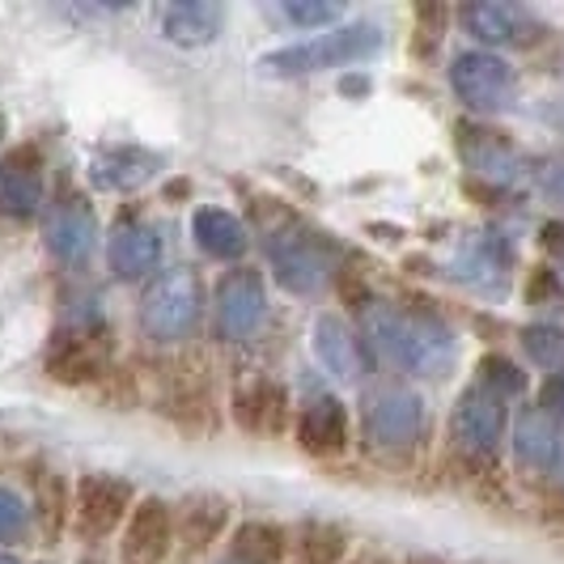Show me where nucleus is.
<instances>
[{
  "instance_id": "obj_41",
  "label": "nucleus",
  "mask_w": 564,
  "mask_h": 564,
  "mask_svg": "<svg viewBox=\"0 0 564 564\" xmlns=\"http://www.w3.org/2000/svg\"><path fill=\"white\" fill-rule=\"evenodd\" d=\"M408 564H446V561H437V556H412Z\"/></svg>"
},
{
  "instance_id": "obj_20",
  "label": "nucleus",
  "mask_w": 564,
  "mask_h": 564,
  "mask_svg": "<svg viewBox=\"0 0 564 564\" xmlns=\"http://www.w3.org/2000/svg\"><path fill=\"white\" fill-rule=\"evenodd\" d=\"M226 22V9L217 0H178L162 13V39L174 47H208Z\"/></svg>"
},
{
  "instance_id": "obj_4",
  "label": "nucleus",
  "mask_w": 564,
  "mask_h": 564,
  "mask_svg": "<svg viewBox=\"0 0 564 564\" xmlns=\"http://www.w3.org/2000/svg\"><path fill=\"white\" fill-rule=\"evenodd\" d=\"M204 311V281L192 268L158 272L141 293V332L158 344H178L196 332Z\"/></svg>"
},
{
  "instance_id": "obj_10",
  "label": "nucleus",
  "mask_w": 564,
  "mask_h": 564,
  "mask_svg": "<svg viewBox=\"0 0 564 564\" xmlns=\"http://www.w3.org/2000/svg\"><path fill=\"white\" fill-rule=\"evenodd\" d=\"M43 242H47V251L56 254L59 263H68V268L85 263L94 242H98V217H94L89 199L77 196V192L59 196L43 213Z\"/></svg>"
},
{
  "instance_id": "obj_40",
  "label": "nucleus",
  "mask_w": 564,
  "mask_h": 564,
  "mask_svg": "<svg viewBox=\"0 0 564 564\" xmlns=\"http://www.w3.org/2000/svg\"><path fill=\"white\" fill-rule=\"evenodd\" d=\"M547 527L564 535V506H547Z\"/></svg>"
},
{
  "instance_id": "obj_5",
  "label": "nucleus",
  "mask_w": 564,
  "mask_h": 564,
  "mask_svg": "<svg viewBox=\"0 0 564 564\" xmlns=\"http://www.w3.org/2000/svg\"><path fill=\"white\" fill-rule=\"evenodd\" d=\"M424 433V403L421 395L391 387L378 391L366 408V446L378 454H403L421 442Z\"/></svg>"
},
{
  "instance_id": "obj_6",
  "label": "nucleus",
  "mask_w": 564,
  "mask_h": 564,
  "mask_svg": "<svg viewBox=\"0 0 564 564\" xmlns=\"http://www.w3.org/2000/svg\"><path fill=\"white\" fill-rule=\"evenodd\" d=\"M137 506L132 484L119 476H82L77 492H73V527L82 531V539H107L115 531H123L128 513Z\"/></svg>"
},
{
  "instance_id": "obj_2",
  "label": "nucleus",
  "mask_w": 564,
  "mask_h": 564,
  "mask_svg": "<svg viewBox=\"0 0 564 564\" xmlns=\"http://www.w3.org/2000/svg\"><path fill=\"white\" fill-rule=\"evenodd\" d=\"M382 30L369 22H352V26H336L327 34H314L306 43L281 47L272 56L259 59V68L268 77H311V73H327V68H344V64H361V59L382 52Z\"/></svg>"
},
{
  "instance_id": "obj_42",
  "label": "nucleus",
  "mask_w": 564,
  "mask_h": 564,
  "mask_svg": "<svg viewBox=\"0 0 564 564\" xmlns=\"http://www.w3.org/2000/svg\"><path fill=\"white\" fill-rule=\"evenodd\" d=\"M0 564H18V561H13V556H4V552H0Z\"/></svg>"
},
{
  "instance_id": "obj_9",
  "label": "nucleus",
  "mask_w": 564,
  "mask_h": 564,
  "mask_svg": "<svg viewBox=\"0 0 564 564\" xmlns=\"http://www.w3.org/2000/svg\"><path fill=\"white\" fill-rule=\"evenodd\" d=\"M217 332L226 339H247L259 332L263 314H268V293H263V276L254 268H229L221 284H217Z\"/></svg>"
},
{
  "instance_id": "obj_26",
  "label": "nucleus",
  "mask_w": 564,
  "mask_h": 564,
  "mask_svg": "<svg viewBox=\"0 0 564 564\" xmlns=\"http://www.w3.org/2000/svg\"><path fill=\"white\" fill-rule=\"evenodd\" d=\"M458 22L471 39H480L484 47H501V43H518V30H522V9L513 4H463L458 9Z\"/></svg>"
},
{
  "instance_id": "obj_30",
  "label": "nucleus",
  "mask_w": 564,
  "mask_h": 564,
  "mask_svg": "<svg viewBox=\"0 0 564 564\" xmlns=\"http://www.w3.org/2000/svg\"><path fill=\"white\" fill-rule=\"evenodd\" d=\"M522 348H527V357H531L535 366L561 373V366H564V332L561 327H547V323L527 327V332H522Z\"/></svg>"
},
{
  "instance_id": "obj_29",
  "label": "nucleus",
  "mask_w": 564,
  "mask_h": 564,
  "mask_svg": "<svg viewBox=\"0 0 564 564\" xmlns=\"http://www.w3.org/2000/svg\"><path fill=\"white\" fill-rule=\"evenodd\" d=\"M344 556H348V535L332 522H314L293 543L289 564H344Z\"/></svg>"
},
{
  "instance_id": "obj_32",
  "label": "nucleus",
  "mask_w": 564,
  "mask_h": 564,
  "mask_svg": "<svg viewBox=\"0 0 564 564\" xmlns=\"http://www.w3.org/2000/svg\"><path fill=\"white\" fill-rule=\"evenodd\" d=\"M281 13L293 22V26H332L336 30L339 22V4H332V0H284Z\"/></svg>"
},
{
  "instance_id": "obj_11",
  "label": "nucleus",
  "mask_w": 564,
  "mask_h": 564,
  "mask_svg": "<svg viewBox=\"0 0 564 564\" xmlns=\"http://www.w3.org/2000/svg\"><path fill=\"white\" fill-rule=\"evenodd\" d=\"M454 94L471 107V111H497L513 98V68L492 52H463L451 64Z\"/></svg>"
},
{
  "instance_id": "obj_3",
  "label": "nucleus",
  "mask_w": 564,
  "mask_h": 564,
  "mask_svg": "<svg viewBox=\"0 0 564 564\" xmlns=\"http://www.w3.org/2000/svg\"><path fill=\"white\" fill-rule=\"evenodd\" d=\"M268 259H272V276L293 297H311L318 289L336 281V247L314 234V229L284 221L268 234Z\"/></svg>"
},
{
  "instance_id": "obj_34",
  "label": "nucleus",
  "mask_w": 564,
  "mask_h": 564,
  "mask_svg": "<svg viewBox=\"0 0 564 564\" xmlns=\"http://www.w3.org/2000/svg\"><path fill=\"white\" fill-rule=\"evenodd\" d=\"M26 522H30L26 501H22L13 488H0V543H9V539L22 535Z\"/></svg>"
},
{
  "instance_id": "obj_24",
  "label": "nucleus",
  "mask_w": 564,
  "mask_h": 564,
  "mask_svg": "<svg viewBox=\"0 0 564 564\" xmlns=\"http://www.w3.org/2000/svg\"><path fill=\"white\" fill-rule=\"evenodd\" d=\"M192 234H196L199 251H208L213 259H242L247 247H251L247 226L226 208H199L192 217Z\"/></svg>"
},
{
  "instance_id": "obj_43",
  "label": "nucleus",
  "mask_w": 564,
  "mask_h": 564,
  "mask_svg": "<svg viewBox=\"0 0 564 564\" xmlns=\"http://www.w3.org/2000/svg\"><path fill=\"white\" fill-rule=\"evenodd\" d=\"M0 132H4V115H0Z\"/></svg>"
},
{
  "instance_id": "obj_38",
  "label": "nucleus",
  "mask_w": 564,
  "mask_h": 564,
  "mask_svg": "<svg viewBox=\"0 0 564 564\" xmlns=\"http://www.w3.org/2000/svg\"><path fill=\"white\" fill-rule=\"evenodd\" d=\"M556 289H561L556 276H552L547 268H539L535 276H531V289H527V293H531V302H543V297H556Z\"/></svg>"
},
{
  "instance_id": "obj_28",
  "label": "nucleus",
  "mask_w": 564,
  "mask_h": 564,
  "mask_svg": "<svg viewBox=\"0 0 564 564\" xmlns=\"http://www.w3.org/2000/svg\"><path fill=\"white\" fill-rule=\"evenodd\" d=\"M34 518H39V527L52 539L73 518V492H68V480L59 471H47V467L34 471Z\"/></svg>"
},
{
  "instance_id": "obj_19",
  "label": "nucleus",
  "mask_w": 564,
  "mask_h": 564,
  "mask_svg": "<svg viewBox=\"0 0 564 564\" xmlns=\"http://www.w3.org/2000/svg\"><path fill=\"white\" fill-rule=\"evenodd\" d=\"M513 454L531 467V471H561L564 467V429L552 416H543L539 408L522 412L513 424Z\"/></svg>"
},
{
  "instance_id": "obj_16",
  "label": "nucleus",
  "mask_w": 564,
  "mask_h": 564,
  "mask_svg": "<svg viewBox=\"0 0 564 564\" xmlns=\"http://www.w3.org/2000/svg\"><path fill=\"white\" fill-rule=\"evenodd\" d=\"M297 451L311 458H339L348 451V412L339 399H314L297 412L293 424Z\"/></svg>"
},
{
  "instance_id": "obj_14",
  "label": "nucleus",
  "mask_w": 564,
  "mask_h": 564,
  "mask_svg": "<svg viewBox=\"0 0 564 564\" xmlns=\"http://www.w3.org/2000/svg\"><path fill=\"white\" fill-rule=\"evenodd\" d=\"M314 357H318V366L327 369L332 378H339V382H361L369 369L366 339L357 336L344 318H336V314H323V318L314 323Z\"/></svg>"
},
{
  "instance_id": "obj_27",
  "label": "nucleus",
  "mask_w": 564,
  "mask_h": 564,
  "mask_svg": "<svg viewBox=\"0 0 564 564\" xmlns=\"http://www.w3.org/2000/svg\"><path fill=\"white\" fill-rule=\"evenodd\" d=\"M458 149L467 158V166L476 170L480 178H501V170L513 162V149L501 132H488V128H471V123H458Z\"/></svg>"
},
{
  "instance_id": "obj_17",
  "label": "nucleus",
  "mask_w": 564,
  "mask_h": 564,
  "mask_svg": "<svg viewBox=\"0 0 564 564\" xmlns=\"http://www.w3.org/2000/svg\"><path fill=\"white\" fill-rule=\"evenodd\" d=\"M107 263H111V272L119 281H141L149 272H158V263H162V238H158V229L144 226V221H123V226L111 234V242H107Z\"/></svg>"
},
{
  "instance_id": "obj_25",
  "label": "nucleus",
  "mask_w": 564,
  "mask_h": 564,
  "mask_svg": "<svg viewBox=\"0 0 564 564\" xmlns=\"http://www.w3.org/2000/svg\"><path fill=\"white\" fill-rule=\"evenodd\" d=\"M289 561V535L276 522H242L234 539H229V561L226 564H284Z\"/></svg>"
},
{
  "instance_id": "obj_37",
  "label": "nucleus",
  "mask_w": 564,
  "mask_h": 564,
  "mask_svg": "<svg viewBox=\"0 0 564 564\" xmlns=\"http://www.w3.org/2000/svg\"><path fill=\"white\" fill-rule=\"evenodd\" d=\"M539 187L556 208H564V158H552L547 166L539 170Z\"/></svg>"
},
{
  "instance_id": "obj_22",
  "label": "nucleus",
  "mask_w": 564,
  "mask_h": 564,
  "mask_svg": "<svg viewBox=\"0 0 564 564\" xmlns=\"http://www.w3.org/2000/svg\"><path fill=\"white\" fill-rule=\"evenodd\" d=\"M451 276L471 289H484V293H497L506 284V251L488 238V234H476L467 238L451 259Z\"/></svg>"
},
{
  "instance_id": "obj_8",
  "label": "nucleus",
  "mask_w": 564,
  "mask_h": 564,
  "mask_svg": "<svg viewBox=\"0 0 564 564\" xmlns=\"http://www.w3.org/2000/svg\"><path fill=\"white\" fill-rule=\"evenodd\" d=\"M178 543V527H174V509L158 497H144L132 506L123 531H119V552L123 564H166L170 552Z\"/></svg>"
},
{
  "instance_id": "obj_35",
  "label": "nucleus",
  "mask_w": 564,
  "mask_h": 564,
  "mask_svg": "<svg viewBox=\"0 0 564 564\" xmlns=\"http://www.w3.org/2000/svg\"><path fill=\"white\" fill-rule=\"evenodd\" d=\"M336 293L339 302L348 306L352 314H366L373 306V297H369V284L357 276V272H336Z\"/></svg>"
},
{
  "instance_id": "obj_36",
  "label": "nucleus",
  "mask_w": 564,
  "mask_h": 564,
  "mask_svg": "<svg viewBox=\"0 0 564 564\" xmlns=\"http://www.w3.org/2000/svg\"><path fill=\"white\" fill-rule=\"evenodd\" d=\"M539 412L552 416L556 424H564V373H552V378L539 387Z\"/></svg>"
},
{
  "instance_id": "obj_1",
  "label": "nucleus",
  "mask_w": 564,
  "mask_h": 564,
  "mask_svg": "<svg viewBox=\"0 0 564 564\" xmlns=\"http://www.w3.org/2000/svg\"><path fill=\"white\" fill-rule=\"evenodd\" d=\"M366 336L378 352H387L399 369L416 378H446L454 369V336L451 327L424 306H387L373 302L366 311Z\"/></svg>"
},
{
  "instance_id": "obj_15",
  "label": "nucleus",
  "mask_w": 564,
  "mask_h": 564,
  "mask_svg": "<svg viewBox=\"0 0 564 564\" xmlns=\"http://www.w3.org/2000/svg\"><path fill=\"white\" fill-rule=\"evenodd\" d=\"M229 412H234V424L242 433L276 437V433H284V424H289V391H284L276 378H254V382H247L234 395Z\"/></svg>"
},
{
  "instance_id": "obj_13",
  "label": "nucleus",
  "mask_w": 564,
  "mask_h": 564,
  "mask_svg": "<svg viewBox=\"0 0 564 564\" xmlns=\"http://www.w3.org/2000/svg\"><path fill=\"white\" fill-rule=\"evenodd\" d=\"M162 174V158L141 144H111L89 158V178L98 192H141Z\"/></svg>"
},
{
  "instance_id": "obj_18",
  "label": "nucleus",
  "mask_w": 564,
  "mask_h": 564,
  "mask_svg": "<svg viewBox=\"0 0 564 564\" xmlns=\"http://www.w3.org/2000/svg\"><path fill=\"white\" fill-rule=\"evenodd\" d=\"M162 412L183 429H208L213 416V391L208 378L196 366H174V373H166V391H162Z\"/></svg>"
},
{
  "instance_id": "obj_33",
  "label": "nucleus",
  "mask_w": 564,
  "mask_h": 564,
  "mask_svg": "<svg viewBox=\"0 0 564 564\" xmlns=\"http://www.w3.org/2000/svg\"><path fill=\"white\" fill-rule=\"evenodd\" d=\"M98 395L107 399L111 408H132L137 403V378L128 373V369H107L102 378H98Z\"/></svg>"
},
{
  "instance_id": "obj_7",
  "label": "nucleus",
  "mask_w": 564,
  "mask_h": 564,
  "mask_svg": "<svg viewBox=\"0 0 564 564\" xmlns=\"http://www.w3.org/2000/svg\"><path fill=\"white\" fill-rule=\"evenodd\" d=\"M501 433H506V399L497 395V391H488V387H480V382L467 387L451 412L454 446L463 454H471V458H484V454L497 451Z\"/></svg>"
},
{
  "instance_id": "obj_39",
  "label": "nucleus",
  "mask_w": 564,
  "mask_h": 564,
  "mask_svg": "<svg viewBox=\"0 0 564 564\" xmlns=\"http://www.w3.org/2000/svg\"><path fill=\"white\" fill-rule=\"evenodd\" d=\"M543 247H547L552 259L564 263V226H543Z\"/></svg>"
},
{
  "instance_id": "obj_31",
  "label": "nucleus",
  "mask_w": 564,
  "mask_h": 564,
  "mask_svg": "<svg viewBox=\"0 0 564 564\" xmlns=\"http://www.w3.org/2000/svg\"><path fill=\"white\" fill-rule=\"evenodd\" d=\"M476 373H480L476 382H480V387H488V391H497L501 399L518 395V391H522V369L513 366L509 357H501V352H488Z\"/></svg>"
},
{
  "instance_id": "obj_23",
  "label": "nucleus",
  "mask_w": 564,
  "mask_h": 564,
  "mask_svg": "<svg viewBox=\"0 0 564 564\" xmlns=\"http://www.w3.org/2000/svg\"><path fill=\"white\" fill-rule=\"evenodd\" d=\"M107 373L98 348L85 336H59L47 352V378L59 382V387H89Z\"/></svg>"
},
{
  "instance_id": "obj_12",
  "label": "nucleus",
  "mask_w": 564,
  "mask_h": 564,
  "mask_svg": "<svg viewBox=\"0 0 564 564\" xmlns=\"http://www.w3.org/2000/svg\"><path fill=\"white\" fill-rule=\"evenodd\" d=\"M43 204V153L34 144H13L0 153V213L34 217Z\"/></svg>"
},
{
  "instance_id": "obj_21",
  "label": "nucleus",
  "mask_w": 564,
  "mask_h": 564,
  "mask_svg": "<svg viewBox=\"0 0 564 564\" xmlns=\"http://www.w3.org/2000/svg\"><path fill=\"white\" fill-rule=\"evenodd\" d=\"M174 527H178V543L187 552H208L217 539L226 535L229 527V501L217 492H199L192 501H183L174 513Z\"/></svg>"
}]
</instances>
